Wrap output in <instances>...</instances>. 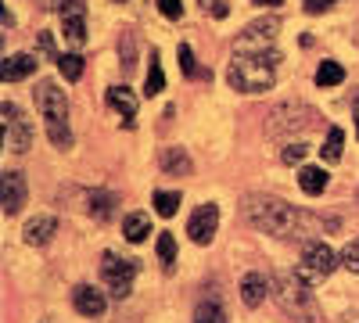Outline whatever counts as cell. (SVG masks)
Here are the masks:
<instances>
[{"instance_id":"obj_1","label":"cell","mask_w":359,"mask_h":323,"mask_svg":"<svg viewBox=\"0 0 359 323\" xmlns=\"http://www.w3.org/2000/svg\"><path fill=\"white\" fill-rule=\"evenodd\" d=\"M245 219L284 241H306V238H316L323 226H334V219H320V216L302 212V209H294V205H287L280 198H269V194L245 198Z\"/></svg>"},{"instance_id":"obj_2","label":"cell","mask_w":359,"mask_h":323,"mask_svg":"<svg viewBox=\"0 0 359 323\" xmlns=\"http://www.w3.org/2000/svg\"><path fill=\"white\" fill-rule=\"evenodd\" d=\"M277 57L280 54H266V57H255V54H237L230 69H226V83L241 94H262L273 86L277 79Z\"/></svg>"},{"instance_id":"obj_3","label":"cell","mask_w":359,"mask_h":323,"mask_svg":"<svg viewBox=\"0 0 359 323\" xmlns=\"http://www.w3.org/2000/svg\"><path fill=\"white\" fill-rule=\"evenodd\" d=\"M36 108L47 123V137L54 148H69L72 144V130H69V97L65 90H57V83L43 79L36 86Z\"/></svg>"},{"instance_id":"obj_4","label":"cell","mask_w":359,"mask_h":323,"mask_svg":"<svg viewBox=\"0 0 359 323\" xmlns=\"http://www.w3.org/2000/svg\"><path fill=\"white\" fill-rule=\"evenodd\" d=\"M313 284H306L298 273H280L277 277V302L284 312H291L298 323L313 319Z\"/></svg>"},{"instance_id":"obj_5","label":"cell","mask_w":359,"mask_h":323,"mask_svg":"<svg viewBox=\"0 0 359 323\" xmlns=\"http://www.w3.org/2000/svg\"><path fill=\"white\" fill-rule=\"evenodd\" d=\"M338 266V255L331 252V245H323V241H309L306 252H302V262H298V277H302L306 284H320L334 273Z\"/></svg>"},{"instance_id":"obj_6","label":"cell","mask_w":359,"mask_h":323,"mask_svg":"<svg viewBox=\"0 0 359 323\" xmlns=\"http://www.w3.org/2000/svg\"><path fill=\"white\" fill-rule=\"evenodd\" d=\"M137 270H140L137 259H123V255H115V252H104V259H101V277H104V284H108V291H111L115 298H126L130 295Z\"/></svg>"},{"instance_id":"obj_7","label":"cell","mask_w":359,"mask_h":323,"mask_svg":"<svg viewBox=\"0 0 359 323\" xmlns=\"http://www.w3.org/2000/svg\"><path fill=\"white\" fill-rule=\"evenodd\" d=\"M0 123H4V140H8V148L15 155H25L29 148H33V123L22 115L18 104L4 101V108H0Z\"/></svg>"},{"instance_id":"obj_8","label":"cell","mask_w":359,"mask_h":323,"mask_svg":"<svg viewBox=\"0 0 359 323\" xmlns=\"http://www.w3.org/2000/svg\"><path fill=\"white\" fill-rule=\"evenodd\" d=\"M280 29V22L277 18H266V22H255V25H248L241 36H237V43H233V50L237 54H248V50H255V57H262V47H269L273 43V33Z\"/></svg>"},{"instance_id":"obj_9","label":"cell","mask_w":359,"mask_h":323,"mask_svg":"<svg viewBox=\"0 0 359 323\" xmlns=\"http://www.w3.org/2000/svg\"><path fill=\"white\" fill-rule=\"evenodd\" d=\"M216 226H219V209H216L212 201H208V205H201V209L191 216L187 233H191V241H194V245H212Z\"/></svg>"},{"instance_id":"obj_10","label":"cell","mask_w":359,"mask_h":323,"mask_svg":"<svg viewBox=\"0 0 359 323\" xmlns=\"http://www.w3.org/2000/svg\"><path fill=\"white\" fill-rule=\"evenodd\" d=\"M0 205H4L8 216H18L22 205H25V176L22 172H4L0 176Z\"/></svg>"},{"instance_id":"obj_11","label":"cell","mask_w":359,"mask_h":323,"mask_svg":"<svg viewBox=\"0 0 359 323\" xmlns=\"http://www.w3.org/2000/svg\"><path fill=\"white\" fill-rule=\"evenodd\" d=\"M62 36L72 47H83L86 43V11H83V0L62 8Z\"/></svg>"},{"instance_id":"obj_12","label":"cell","mask_w":359,"mask_h":323,"mask_svg":"<svg viewBox=\"0 0 359 323\" xmlns=\"http://www.w3.org/2000/svg\"><path fill=\"white\" fill-rule=\"evenodd\" d=\"M54 233H57V219H54V216H36V219H29V223H25L22 238H25V245L43 248V245L54 241Z\"/></svg>"},{"instance_id":"obj_13","label":"cell","mask_w":359,"mask_h":323,"mask_svg":"<svg viewBox=\"0 0 359 323\" xmlns=\"http://www.w3.org/2000/svg\"><path fill=\"white\" fill-rule=\"evenodd\" d=\"M72 305H76L79 316H101L104 312V295L97 287H90V284H79L72 291Z\"/></svg>"},{"instance_id":"obj_14","label":"cell","mask_w":359,"mask_h":323,"mask_svg":"<svg viewBox=\"0 0 359 323\" xmlns=\"http://www.w3.org/2000/svg\"><path fill=\"white\" fill-rule=\"evenodd\" d=\"M108 104L118 111V119H123L126 126H133V119H137V97H133L130 86H111V90H108Z\"/></svg>"},{"instance_id":"obj_15","label":"cell","mask_w":359,"mask_h":323,"mask_svg":"<svg viewBox=\"0 0 359 323\" xmlns=\"http://www.w3.org/2000/svg\"><path fill=\"white\" fill-rule=\"evenodd\" d=\"M266 295H269V280H266L262 273H248V277L241 280V302H245L248 309H259V305L266 302Z\"/></svg>"},{"instance_id":"obj_16","label":"cell","mask_w":359,"mask_h":323,"mask_svg":"<svg viewBox=\"0 0 359 323\" xmlns=\"http://www.w3.org/2000/svg\"><path fill=\"white\" fill-rule=\"evenodd\" d=\"M33 72H36V57L33 54H11L4 62V79L8 83H18V79L33 76Z\"/></svg>"},{"instance_id":"obj_17","label":"cell","mask_w":359,"mask_h":323,"mask_svg":"<svg viewBox=\"0 0 359 323\" xmlns=\"http://www.w3.org/2000/svg\"><path fill=\"white\" fill-rule=\"evenodd\" d=\"M162 169L169 172V176H191V158H187V151L184 148H165L162 151Z\"/></svg>"},{"instance_id":"obj_18","label":"cell","mask_w":359,"mask_h":323,"mask_svg":"<svg viewBox=\"0 0 359 323\" xmlns=\"http://www.w3.org/2000/svg\"><path fill=\"white\" fill-rule=\"evenodd\" d=\"M298 187H302L309 198L323 194V191H327V172H323L320 165H306L302 172H298Z\"/></svg>"},{"instance_id":"obj_19","label":"cell","mask_w":359,"mask_h":323,"mask_svg":"<svg viewBox=\"0 0 359 323\" xmlns=\"http://www.w3.org/2000/svg\"><path fill=\"white\" fill-rule=\"evenodd\" d=\"M123 233L130 245H140L147 233H151V219H147V212H130L126 223H123Z\"/></svg>"},{"instance_id":"obj_20","label":"cell","mask_w":359,"mask_h":323,"mask_svg":"<svg viewBox=\"0 0 359 323\" xmlns=\"http://www.w3.org/2000/svg\"><path fill=\"white\" fill-rule=\"evenodd\" d=\"M194 323H226V312H223V305L216 298H205L194 309Z\"/></svg>"},{"instance_id":"obj_21","label":"cell","mask_w":359,"mask_h":323,"mask_svg":"<svg viewBox=\"0 0 359 323\" xmlns=\"http://www.w3.org/2000/svg\"><path fill=\"white\" fill-rule=\"evenodd\" d=\"M341 148H345V130L341 126H331V130H327V140H323V158L327 162H338L341 158Z\"/></svg>"},{"instance_id":"obj_22","label":"cell","mask_w":359,"mask_h":323,"mask_svg":"<svg viewBox=\"0 0 359 323\" xmlns=\"http://www.w3.org/2000/svg\"><path fill=\"white\" fill-rule=\"evenodd\" d=\"M144 90H147V97H151V94H162V90H165V72H162V62H158V54H151V65H147V83H144Z\"/></svg>"},{"instance_id":"obj_23","label":"cell","mask_w":359,"mask_h":323,"mask_svg":"<svg viewBox=\"0 0 359 323\" xmlns=\"http://www.w3.org/2000/svg\"><path fill=\"white\" fill-rule=\"evenodd\" d=\"M345 79V69L338 62H320L316 69V86H338Z\"/></svg>"},{"instance_id":"obj_24","label":"cell","mask_w":359,"mask_h":323,"mask_svg":"<svg viewBox=\"0 0 359 323\" xmlns=\"http://www.w3.org/2000/svg\"><path fill=\"white\" fill-rule=\"evenodd\" d=\"M158 262H162V270L176 266V238L172 233H158Z\"/></svg>"},{"instance_id":"obj_25","label":"cell","mask_w":359,"mask_h":323,"mask_svg":"<svg viewBox=\"0 0 359 323\" xmlns=\"http://www.w3.org/2000/svg\"><path fill=\"white\" fill-rule=\"evenodd\" d=\"M54 62H57V69H62V76L72 79V83L83 76V57H79V54H57Z\"/></svg>"},{"instance_id":"obj_26","label":"cell","mask_w":359,"mask_h":323,"mask_svg":"<svg viewBox=\"0 0 359 323\" xmlns=\"http://www.w3.org/2000/svg\"><path fill=\"white\" fill-rule=\"evenodd\" d=\"M176 209H180V194H176V191H158V194H155V212H158V216L169 219V216H176Z\"/></svg>"},{"instance_id":"obj_27","label":"cell","mask_w":359,"mask_h":323,"mask_svg":"<svg viewBox=\"0 0 359 323\" xmlns=\"http://www.w3.org/2000/svg\"><path fill=\"white\" fill-rule=\"evenodd\" d=\"M111 205H115L111 194H90V216H94V219H108Z\"/></svg>"},{"instance_id":"obj_28","label":"cell","mask_w":359,"mask_h":323,"mask_svg":"<svg viewBox=\"0 0 359 323\" xmlns=\"http://www.w3.org/2000/svg\"><path fill=\"white\" fill-rule=\"evenodd\" d=\"M180 69H184L187 76H194V79H208V69H205V72L198 69V62H194V50H191L187 43L180 47Z\"/></svg>"},{"instance_id":"obj_29","label":"cell","mask_w":359,"mask_h":323,"mask_svg":"<svg viewBox=\"0 0 359 323\" xmlns=\"http://www.w3.org/2000/svg\"><path fill=\"white\" fill-rule=\"evenodd\" d=\"M341 266H345L348 273H359V238H352V241L345 245V252H341Z\"/></svg>"},{"instance_id":"obj_30","label":"cell","mask_w":359,"mask_h":323,"mask_svg":"<svg viewBox=\"0 0 359 323\" xmlns=\"http://www.w3.org/2000/svg\"><path fill=\"white\" fill-rule=\"evenodd\" d=\"M158 11L176 22V18H184V0H158Z\"/></svg>"},{"instance_id":"obj_31","label":"cell","mask_w":359,"mask_h":323,"mask_svg":"<svg viewBox=\"0 0 359 323\" xmlns=\"http://www.w3.org/2000/svg\"><path fill=\"white\" fill-rule=\"evenodd\" d=\"M306 151H309L306 144H287V148L280 151V158H284L287 165H294V162H302V158H306Z\"/></svg>"},{"instance_id":"obj_32","label":"cell","mask_w":359,"mask_h":323,"mask_svg":"<svg viewBox=\"0 0 359 323\" xmlns=\"http://www.w3.org/2000/svg\"><path fill=\"white\" fill-rule=\"evenodd\" d=\"M331 4H334V0H306V11L309 15H320V11H327Z\"/></svg>"},{"instance_id":"obj_33","label":"cell","mask_w":359,"mask_h":323,"mask_svg":"<svg viewBox=\"0 0 359 323\" xmlns=\"http://www.w3.org/2000/svg\"><path fill=\"white\" fill-rule=\"evenodd\" d=\"M69 4H76V0H43V8H54V11H62Z\"/></svg>"},{"instance_id":"obj_34","label":"cell","mask_w":359,"mask_h":323,"mask_svg":"<svg viewBox=\"0 0 359 323\" xmlns=\"http://www.w3.org/2000/svg\"><path fill=\"white\" fill-rule=\"evenodd\" d=\"M255 4H262V8H277L280 0H255Z\"/></svg>"},{"instance_id":"obj_35","label":"cell","mask_w":359,"mask_h":323,"mask_svg":"<svg viewBox=\"0 0 359 323\" xmlns=\"http://www.w3.org/2000/svg\"><path fill=\"white\" fill-rule=\"evenodd\" d=\"M355 137H359V94H355Z\"/></svg>"},{"instance_id":"obj_36","label":"cell","mask_w":359,"mask_h":323,"mask_svg":"<svg viewBox=\"0 0 359 323\" xmlns=\"http://www.w3.org/2000/svg\"><path fill=\"white\" fill-rule=\"evenodd\" d=\"M118 4H123V0H118Z\"/></svg>"}]
</instances>
